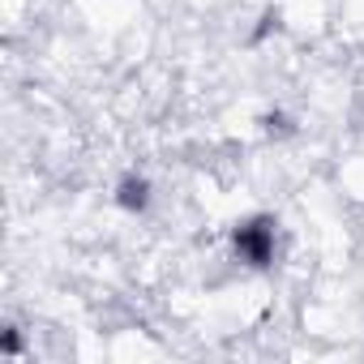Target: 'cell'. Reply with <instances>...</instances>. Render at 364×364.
<instances>
[{"label": "cell", "mask_w": 364, "mask_h": 364, "mask_svg": "<svg viewBox=\"0 0 364 364\" xmlns=\"http://www.w3.org/2000/svg\"><path fill=\"white\" fill-rule=\"evenodd\" d=\"M232 257L249 270H270L279 257V219L274 215H249L232 228Z\"/></svg>", "instance_id": "cell-1"}, {"label": "cell", "mask_w": 364, "mask_h": 364, "mask_svg": "<svg viewBox=\"0 0 364 364\" xmlns=\"http://www.w3.org/2000/svg\"><path fill=\"white\" fill-rule=\"evenodd\" d=\"M22 343H18V330H5V343H0V351H5V355H14Z\"/></svg>", "instance_id": "cell-4"}, {"label": "cell", "mask_w": 364, "mask_h": 364, "mask_svg": "<svg viewBox=\"0 0 364 364\" xmlns=\"http://www.w3.org/2000/svg\"><path fill=\"white\" fill-rule=\"evenodd\" d=\"M262 129H266L270 137H287V133H296V124H291L283 112H266V116H262Z\"/></svg>", "instance_id": "cell-3"}, {"label": "cell", "mask_w": 364, "mask_h": 364, "mask_svg": "<svg viewBox=\"0 0 364 364\" xmlns=\"http://www.w3.org/2000/svg\"><path fill=\"white\" fill-rule=\"evenodd\" d=\"M150 198H154V189H150V180H146L141 171L120 176V185H116V206H120V210L146 215V210H150Z\"/></svg>", "instance_id": "cell-2"}]
</instances>
